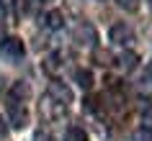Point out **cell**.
Returning a JSON list of instances; mask_svg holds the SVG:
<instances>
[{
    "label": "cell",
    "mask_w": 152,
    "mask_h": 141,
    "mask_svg": "<svg viewBox=\"0 0 152 141\" xmlns=\"http://www.w3.org/2000/svg\"><path fill=\"white\" fill-rule=\"evenodd\" d=\"M5 123H8V121L0 116V136H5V133H8V126H5Z\"/></svg>",
    "instance_id": "cell-15"
},
{
    "label": "cell",
    "mask_w": 152,
    "mask_h": 141,
    "mask_svg": "<svg viewBox=\"0 0 152 141\" xmlns=\"http://www.w3.org/2000/svg\"><path fill=\"white\" fill-rule=\"evenodd\" d=\"M75 82L83 87V90H90L93 87V74L88 69H75Z\"/></svg>",
    "instance_id": "cell-9"
},
{
    "label": "cell",
    "mask_w": 152,
    "mask_h": 141,
    "mask_svg": "<svg viewBox=\"0 0 152 141\" xmlns=\"http://www.w3.org/2000/svg\"><path fill=\"white\" fill-rule=\"evenodd\" d=\"M137 62H139V56L134 54V51H124V54L119 56V64H121V69H126V72H132L137 67Z\"/></svg>",
    "instance_id": "cell-8"
},
{
    "label": "cell",
    "mask_w": 152,
    "mask_h": 141,
    "mask_svg": "<svg viewBox=\"0 0 152 141\" xmlns=\"http://www.w3.org/2000/svg\"><path fill=\"white\" fill-rule=\"evenodd\" d=\"M137 141H152V133L150 131H139L137 133Z\"/></svg>",
    "instance_id": "cell-14"
},
{
    "label": "cell",
    "mask_w": 152,
    "mask_h": 141,
    "mask_svg": "<svg viewBox=\"0 0 152 141\" xmlns=\"http://www.w3.org/2000/svg\"><path fill=\"white\" fill-rule=\"evenodd\" d=\"M57 59H59L57 54H52V56H49V59H47V69H52V72L57 69Z\"/></svg>",
    "instance_id": "cell-13"
},
{
    "label": "cell",
    "mask_w": 152,
    "mask_h": 141,
    "mask_svg": "<svg viewBox=\"0 0 152 141\" xmlns=\"http://www.w3.org/2000/svg\"><path fill=\"white\" fill-rule=\"evenodd\" d=\"M64 141H88V133L83 131V128H77V126H72L64 133Z\"/></svg>",
    "instance_id": "cell-11"
},
{
    "label": "cell",
    "mask_w": 152,
    "mask_h": 141,
    "mask_svg": "<svg viewBox=\"0 0 152 141\" xmlns=\"http://www.w3.org/2000/svg\"><path fill=\"white\" fill-rule=\"evenodd\" d=\"M5 3H8V0H0V8H5Z\"/></svg>",
    "instance_id": "cell-17"
},
{
    "label": "cell",
    "mask_w": 152,
    "mask_h": 141,
    "mask_svg": "<svg viewBox=\"0 0 152 141\" xmlns=\"http://www.w3.org/2000/svg\"><path fill=\"white\" fill-rule=\"evenodd\" d=\"M108 39H111L116 46H126V44L134 41V31H132L126 23H113L111 31H108Z\"/></svg>",
    "instance_id": "cell-2"
},
{
    "label": "cell",
    "mask_w": 152,
    "mask_h": 141,
    "mask_svg": "<svg viewBox=\"0 0 152 141\" xmlns=\"http://www.w3.org/2000/svg\"><path fill=\"white\" fill-rule=\"evenodd\" d=\"M75 39L80 41V44H93V41H96V28H93L90 23L77 26V31H75Z\"/></svg>",
    "instance_id": "cell-6"
},
{
    "label": "cell",
    "mask_w": 152,
    "mask_h": 141,
    "mask_svg": "<svg viewBox=\"0 0 152 141\" xmlns=\"http://www.w3.org/2000/svg\"><path fill=\"white\" fill-rule=\"evenodd\" d=\"M28 98V85L26 82H13V87H10V100L18 103V100H26Z\"/></svg>",
    "instance_id": "cell-7"
},
{
    "label": "cell",
    "mask_w": 152,
    "mask_h": 141,
    "mask_svg": "<svg viewBox=\"0 0 152 141\" xmlns=\"http://www.w3.org/2000/svg\"><path fill=\"white\" fill-rule=\"evenodd\" d=\"M64 110H67V108H64L62 103L52 100L49 95H47V100H41V113H47V118H52V121H54V118H62Z\"/></svg>",
    "instance_id": "cell-5"
},
{
    "label": "cell",
    "mask_w": 152,
    "mask_h": 141,
    "mask_svg": "<svg viewBox=\"0 0 152 141\" xmlns=\"http://www.w3.org/2000/svg\"><path fill=\"white\" fill-rule=\"evenodd\" d=\"M49 98L57 103H62L64 108H67V103H72V93H70V87L62 85V82H52L49 85Z\"/></svg>",
    "instance_id": "cell-4"
},
{
    "label": "cell",
    "mask_w": 152,
    "mask_h": 141,
    "mask_svg": "<svg viewBox=\"0 0 152 141\" xmlns=\"http://www.w3.org/2000/svg\"><path fill=\"white\" fill-rule=\"evenodd\" d=\"M34 141H52V136H49V133H44V131H41V133H36V139H34Z\"/></svg>",
    "instance_id": "cell-16"
},
{
    "label": "cell",
    "mask_w": 152,
    "mask_h": 141,
    "mask_svg": "<svg viewBox=\"0 0 152 141\" xmlns=\"http://www.w3.org/2000/svg\"><path fill=\"white\" fill-rule=\"evenodd\" d=\"M44 23H47V28H59L62 26V13L59 10H49L44 16Z\"/></svg>",
    "instance_id": "cell-10"
},
{
    "label": "cell",
    "mask_w": 152,
    "mask_h": 141,
    "mask_svg": "<svg viewBox=\"0 0 152 141\" xmlns=\"http://www.w3.org/2000/svg\"><path fill=\"white\" fill-rule=\"evenodd\" d=\"M0 54L5 56V59H10V62H18V59H23L26 46H23V41H21V39L8 36V39L0 41Z\"/></svg>",
    "instance_id": "cell-1"
},
{
    "label": "cell",
    "mask_w": 152,
    "mask_h": 141,
    "mask_svg": "<svg viewBox=\"0 0 152 141\" xmlns=\"http://www.w3.org/2000/svg\"><path fill=\"white\" fill-rule=\"evenodd\" d=\"M116 5L126 13H134V10H139V0H116Z\"/></svg>",
    "instance_id": "cell-12"
},
{
    "label": "cell",
    "mask_w": 152,
    "mask_h": 141,
    "mask_svg": "<svg viewBox=\"0 0 152 141\" xmlns=\"http://www.w3.org/2000/svg\"><path fill=\"white\" fill-rule=\"evenodd\" d=\"M0 39H3V21H0Z\"/></svg>",
    "instance_id": "cell-18"
},
{
    "label": "cell",
    "mask_w": 152,
    "mask_h": 141,
    "mask_svg": "<svg viewBox=\"0 0 152 141\" xmlns=\"http://www.w3.org/2000/svg\"><path fill=\"white\" fill-rule=\"evenodd\" d=\"M147 3H150V5H152V0H147Z\"/></svg>",
    "instance_id": "cell-19"
},
{
    "label": "cell",
    "mask_w": 152,
    "mask_h": 141,
    "mask_svg": "<svg viewBox=\"0 0 152 141\" xmlns=\"http://www.w3.org/2000/svg\"><path fill=\"white\" fill-rule=\"evenodd\" d=\"M8 113H10V123L16 126V128H23V126L28 123V110H26V105H21V103H10Z\"/></svg>",
    "instance_id": "cell-3"
}]
</instances>
